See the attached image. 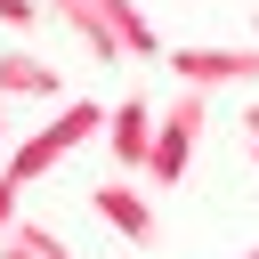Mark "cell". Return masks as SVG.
Here are the masks:
<instances>
[{
	"label": "cell",
	"instance_id": "1",
	"mask_svg": "<svg viewBox=\"0 0 259 259\" xmlns=\"http://www.w3.org/2000/svg\"><path fill=\"white\" fill-rule=\"evenodd\" d=\"M162 65H170V73H178V89H194V97H219V89H259V40H243V49L186 40V49H170Z\"/></svg>",
	"mask_w": 259,
	"mask_h": 259
},
{
	"label": "cell",
	"instance_id": "2",
	"mask_svg": "<svg viewBox=\"0 0 259 259\" xmlns=\"http://www.w3.org/2000/svg\"><path fill=\"white\" fill-rule=\"evenodd\" d=\"M194 138H202V97H194V89H178V105H170V113H154V154H146V178H154V186H178V178H186Z\"/></svg>",
	"mask_w": 259,
	"mask_h": 259
},
{
	"label": "cell",
	"instance_id": "3",
	"mask_svg": "<svg viewBox=\"0 0 259 259\" xmlns=\"http://www.w3.org/2000/svg\"><path fill=\"white\" fill-rule=\"evenodd\" d=\"M89 202H97V219H105L113 235H130L138 251H146V243L162 235V219H154V202H146V194H138L130 178H105V186H89Z\"/></svg>",
	"mask_w": 259,
	"mask_h": 259
},
{
	"label": "cell",
	"instance_id": "4",
	"mask_svg": "<svg viewBox=\"0 0 259 259\" xmlns=\"http://www.w3.org/2000/svg\"><path fill=\"white\" fill-rule=\"evenodd\" d=\"M105 154H113L121 170H146V154H154V105H146V97L105 105Z\"/></svg>",
	"mask_w": 259,
	"mask_h": 259
},
{
	"label": "cell",
	"instance_id": "5",
	"mask_svg": "<svg viewBox=\"0 0 259 259\" xmlns=\"http://www.w3.org/2000/svg\"><path fill=\"white\" fill-rule=\"evenodd\" d=\"M40 8H49V16H57V24L97 57V65H121V40H113V24H105V8H97V0H40Z\"/></svg>",
	"mask_w": 259,
	"mask_h": 259
},
{
	"label": "cell",
	"instance_id": "6",
	"mask_svg": "<svg viewBox=\"0 0 259 259\" xmlns=\"http://www.w3.org/2000/svg\"><path fill=\"white\" fill-rule=\"evenodd\" d=\"M57 89H65V73L49 57H32V49H8L0 57V105L8 97H57Z\"/></svg>",
	"mask_w": 259,
	"mask_h": 259
},
{
	"label": "cell",
	"instance_id": "7",
	"mask_svg": "<svg viewBox=\"0 0 259 259\" xmlns=\"http://www.w3.org/2000/svg\"><path fill=\"white\" fill-rule=\"evenodd\" d=\"M97 8H105V24H113L121 57H162V32L146 24V8H138V0H97Z\"/></svg>",
	"mask_w": 259,
	"mask_h": 259
},
{
	"label": "cell",
	"instance_id": "8",
	"mask_svg": "<svg viewBox=\"0 0 259 259\" xmlns=\"http://www.w3.org/2000/svg\"><path fill=\"white\" fill-rule=\"evenodd\" d=\"M8 243H24L32 259H73V243H65L57 227H40V219H16V235H8Z\"/></svg>",
	"mask_w": 259,
	"mask_h": 259
},
{
	"label": "cell",
	"instance_id": "9",
	"mask_svg": "<svg viewBox=\"0 0 259 259\" xmlns=\"http://www.w3.org/2000/svg\"><path fill=\"white\" fill-rule=\"evenodd\" d=\"M16 219H24V186H8V178H0V243L16 235Z\"/></svg>",
	"mask_w": 259,
	"mask_h": 259
},
{
	"label": "cell",
	"instance_id": "10",
	"mask_svg": "<svg viewBox=\"0 0 259 259\" xmlns=\"http://www.w3.org/2000/svg\"><path fill=\"white\" fill-rule=\"evenodd\" d=\"M40 16V0H0V24H32Z\"/></svg>",
	"mask_w": 259,
	"mask_h": 259
},
{
	"label": "cell",
	"instance_id": "11",
	"mask_svg": "<svg viewBox=\"0 0 259 259\" xmlns=\"http://www.w3.org/2000/svg\"><path fill=\"white\" fill-rule=\"evenodd\" d=\"M8 146H16V138H8V105H0V162H8Z\"/></svg>",
	"mask_w": 259,
	"mask_h": 259
},
{
	"label": "cell",
	"instance_id": "12",
	"mask_svg": "<svg viewBox=\"0 0 259 259\" xmlns=\"http://www.w3.org/2000/svg\"><path fill=\"white\" fill-rule=\"evenodd\" d=\"M0 259H32V251H24V243H0Z\"/></svg>",
	"mask_w": 259,
	"mask_h": 259
},
{
	"label": "cell",
	"instance_id": "13",
	"mask_svg": "<svg viewBox=\"0 0 259 259\" xmlns=\"http://www.w3.org/2000/svg\"><path fill=\"white\" fill-rule=\"evenodd\" d=\"M243 130H251V138H259V105H251V113H243Z\"/></svg>",
	"mask_w": 259,
	"mask_h": 259
},
{
	"label": "cell",
	"instance_id": "14",
	"mask_svg": "<svg viewBox=\"0 0 259 259\" xmlns=\"http://www.w3.org/2000/svg\"><path fill=\"white\" fill-rule=\"evenodd\" d=\"M251 40H259V16H251Z\"/></svg>",
	"mask_w": 259,
	"mask_h": 259
},
{
	"label": "cell",
	"instance_id": "15",
	"mask_svg": "<svg viewBox=\"0 0 259 259\" xmlns=\"http://www.w3.org/2000/svg\"><path fill=\"white\" fill-rule=\"evenodd\" d=\"M251 162H259V138H251Z\"/></svg>",
	"mask_w": 259,
	"mask_h": 259
},
{
	"label": "cell",
	"instance_id": "16",
	"mask_svg": "<svg viewBox=\"0 0 259 259\" xmlns=\"http://www.w3.org/2000/svg\"><path fill=\"white\" fill-rule=\"evenodd\" d=\"M251 259H259V251H251Z\"/></svg>",
	"mask_w": 259,
	"mask_h": 259
}]
</instances>
